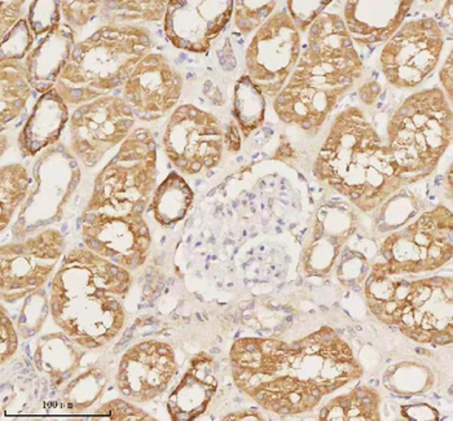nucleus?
Instances as JSON below:
<instances>
[{
	"label": "nucleus",
	"mask_w": 453,
	"mask_h": 421,
	"mask_svg": "<svg viewBox=\"0 0 453 421\" xmlns=\"http://www.w3.org/2000/svg\"><path fill=\"white\" fill-rule=\"evenodd\" d=\"M133 272L88 248L73 249L53 275L50 313L61 332L86 350L108 347L127 320Z\"/></svg>",
	"instance_id": "f257e3e1"
},
{
	"label": "nucleus",
	"mask_w": 453,
	"mask_h": 421,
	"mask_svg": "<svg viewBox=\"0 0 453 421\" xmlns=\"http://www.w3.org/2000/svg\"><path fill=\"white\" fill-rule=\"evenodd\" d=\"M363 69L342 17L321 13L310 27L295 72L273 100L276 116L315 135L338 100L362 80Z\"/></svg>",
	"instance_id": "f03ea898"
},
{
	"label": "nucleus",
	"mask_w": 453,
	"mask_h": 421,
	"mask_svg": "<svg viewBox=\"0 0 453 421\" xmlns=\"http://www.w3.org/2000/svg\"><path fill=\"white\" fill-rule=\"evenodd\" d=\"M314 171L319 181L365 213L379 207L404 184L388 145L357 106L335 117Z\"/></svg>",
	"instance_id": "7ed1b4c3"
},
{
	"label": "nucleus",
	"mask_w": 453,
	"mask_h": 421,
	"mask_svg": "<svg viewBox=\"0 0 453 421\" xmlns=\"http://www.w3.org/2000/svg\"><path fill=\"white\" fill-rule=\"evenodd\" d=\"M150 52L152 36L147 27H100L77 42L55 89L69 106L108 97L123 87Z\"/></svg>",
	"instance_id": "20e7f679"
},
{
	"label": "nucleus",
	"mask_w": 453,
	"mask_h": 421,
	"mask_svg": "<svg viewBox=\"0 0 453 421\" xmlns=\"http://www.w3.org/2000/svg\"><path fill=\"white\" fill-rule=\"evenodd\" d=\"M452 139V109L439 87L407 97L388 126V148L403 183L426 178Z\"/></svg>",
	"instance_id": "39448f33"
},
{
	"label": "nucleus",
	"mask_w": 453,
	"mask_h": 421,
	"mask_svg": "<svg viewBox=\"0 0 453 421\" xmlns=\"http://www.w3.org/2000/svg\"><path fill=\"white\" fill-rule=\"evenodd\" d=\"M157 183V144L148 129L138 128L95 178L85 210L145 212Z\"/></svg>",
	"instance_id": "423d86ee"
},
{
	"label": "nucleus",
	"mask_w": 453,
	"mask_h": 421,
	"mask_svg": "<svg viewBox=\"0 0 453 421\" xmlns=\"http://www.w3.org/2000/svg\"><path fill=\"white\" fill-rule=\"evenodd\" d=\"M452 213L438 207L425 213L407 229L388 236L381 254L391 271L418 275L446 265L453 253Z\"/></svg>",
	"instance_id": "0eeeda50"
},
{
	"label": "nucleus",
	"mask_w": 453,
	"mask_h": 421,
	"mask_svg": "<svg viewBox=\"0 0 453 421\" xmlns=\"http://www.w3.org/2000/svg\"><path fill=\"white\" fill-rule=\"evenodd\" d=\"M66 249L58 230L47 229L35 236L4 244L0 249V294L15 303L36 293L51 279Z\"/></svg>",
	"instance_id": "6e6552de"
},
{
	"label": "nucleus",
	"mask_w": 453,
	"mask_h": 421,
	"mask_svg": "<svg viewBox=\"0 0 453 421\" xmlns=\"http://www.w3.org/2000/svg\"><path fill=\"white\" fill-rule=\"evenodd\" d=\"M302 36L292 17L276 12L257 30L245 53L246 75L265 97H276L301 58Z\"/></svg>",
	"instance_id": "1a4fd4ad"
},
{
	"label": "nucleus",
	"mask_w": 453,
	"mask_h": 421,
	"mask_svg": "<svg viewBox=\"0 0 453 421\" xmlns=\"http://www.w3.org/2000/svg\"><path fill=\"white\" fill-rule=\"evenodd\" d=\"M135 122L131 106L117 95L75 106L69 120L70 150L85 167L95 168L130 136Z\"/></svg>",
	"instance_id": "9d476101"
},
{
	"label": "nucleus",
	"mask_w": 453,
	"mask_h": 421,
	"mask_svg": "<svg viewBox=\"0 0 453 421\" xmlns=\"http://www.w3.org/2000/svg\"><path fill=\"white\" fill-rule=\"evenodd\" d=\"M443 47V30L433 17L402 25L380 56L386 81L395 89H415L434 72Z\"/></svg>",
	"instance_id": "9b49d317"
},
{
	"label": "nucleus",
	"mask_w": 453,
	"mask_h": 421,
	"mask_svg": "<svg viewBox=\"0 0 453 421\" xmlns=\"http://www.w3.org/2000/svg\"><path fill=\"white\" fill-rule=\"evenodd\" d=\"M81 223L89 251L131 272L147 262L152 235L144 213L85 210Z\"/></svg>",
	"instance_id": "f8f14e48"
},
{
	"label": "nucleus",
	"mask_w": 453,
	"mask_h": 421,
	"mask_svg": "<svg viewBox=\"0 0 453 421\" xmlns=\"http://www.w3.org/2000/svg\"><path fill=\"white\" fill-rule=\"evenodd\" d=\"M223 144L219 120L192 104H184L173 112L164 134L166 156L187 175L217 168L222 160Z\"/></svg>",
	"instance_id": "ddd939ff"
},
{
	"label": "nucleus",
	"mask_w": 453,
	"mask_h": 421,
	"mask_svg": "<svg viewBox=\"0 0 453 421\" xmlns=\"http://www.w3.org/2000/svg\"><path fill=\"white\" fill-rule=\"evenodd\" d=\"M183 91V78L161 53L150 52L122 87V97L136 118L155 122L174 111Z\"/></svg>",
	"instance_id": "4468645a"
},
{
	"label": "nucleus",
	"mask_w": 453,
	"mask_h": 421,
	"mask_svg": "<svg viewBox=\"0 0 453 421\" xmlns=\"http://www.w3.org/2000/svg\"><path fill=\"white\" fill-rule=\"evenodd\" d=\"M178 372L170 345L148 339L127 350L119 361L116 383L125 400L147 403L159 397Z\"/></svg>",
	"instance_id": "2eb2a0df"
},
{
	"label": "nucleus",
	"mask_w": 453,
	"mask_h": 421,
	"mask_svg": "<svg viewBox=\"0 0 453 421\" xmlns=\"http://www.w3.org/2000/svg\"><path fill=\"white\" fill-rule=\"evenodd\" d=\"M232 0H169L164 30L175 49L206 53L234 16Z\"/></svg>",
	"instance_id": "dca6fc26"
},
{
	"label": "nucleus",
	"mask_w": 453,
	"mask_h": 421,
	"mask_svg": "<svg viewBox=\"0 0 453 421\" xmlns=\"http://www.w3.org/2000/svg\"><path fill=\"white\" fill-rule=\"evenodd\" d=\"M357 230V215L348 202H326L318 212L311 243L302 255V266L309 277H323L331 271L343 244Z\"/></svg>",
	"instance_id": "f3484780"
},
{
	"label": "nucleus",
	"mask_w": 453,
	"mask_h": 421,
	"mask_svg": "<svg viewBox=\"0 0 453 421\" xmlns=\"http://www.w3.org/2000/svg\"><path fill=\"white\" fill-rule=\"evenodd\" d=\"M413 0H352L346 2L343 21L359 46L386 43L398 32Z\"/></svg>",
	"instance_id": "a211bd4d"
},
{
	"label": "nucleus",
	"mask_w": 453,
	"mask_h": 421,
	"mask_svg": "<svg viewBox=\"0 0 453 421\" xmlns=\"http://www.w3.org/2000/svg\"><path fill=\"white\" fill-rule=\"evenodd\" d=\"M218 363L206 353L192 359L189 369L167 402L170 417L176 421L195 420L208 409L218 389Z\"/></svg>",
	"instance_id": "6ab92c4d"
},
{
	"label": "nucleus",
	"mask_w": 453,
	"mask_h": 421,
	"mask_svg": "<svg viewBox=\"0 0 453 421\" xmlns=\"http://www.w3.org/2000/svg\"><path fill=\"white\" fill-rule=\"evenodd\" d=\"M77 44V32L66 22L44 35L38 46L32 50L25 64L33 89L39 94L55 89L58 77L68 64Z\"/></svg>",
	"instance_id": "aec40b11"
},
{
	"label": "nucleus",
	"mask_w": 453,
	"mask_h": 421,
	"mask_svg": "<svg viewBox=\"0 0 453 421\" xmlns=\"http://www.w3.org/2000/svg\"><path fill=\"white\" fill-rule=\"evenodd\" d=\"M68 106L56 89L41 95L19 134L18 144L24 156L35 157L60 140L70 120Z\"/></svg>",
	"instance_id": "412c9836"
},
{
	"label": "nucleus",
	"mask_w": 453,
	"mask_h": 421,
	"mask_svg": "<svg viewBox=\"0 0 453 421\" xmlns=\"http://www.w3.org/2000/svg\"><path fill=\"white\" fill-rule=\"evenodd\" d=\"M86 349L64 332L41 337L36 344L35 363L56 387L65 386L77 376Z\"/></svg>",
	"instance_id": "4be33fe9"
},
{
	"label": "nucleus",
	"mask_w": 453,
	"mask_h": 421,
	"mask_svg": "<svg viewBox=\"0 0 453 421\" xmlns=\"http://www.w3.org/2000/svg\"><path fill=\"white\" fill-rule=\"evenodd\" d=\"M167 0H94V17L89 24L104 27H142L158 22L166 15ZM96 29V30H97Z\"/></svg>",
	"instance_id": "5701e85b"
},
{
	"label": "nucleus",
	"mask_w": 453,
	"mask_h": 421,
	"mask_svg": "<svg viewBox=\"0 0 453 421\" xmlns=\"http://www.w3.org/2000/svg\"><path fill=\"white\" fill-rule=\"evenodd\" d=\"M32 83L25 61H0V123L12 122L24 112Z\"/></svg>",
	"instance_id": "b1692460"
},
{
	"label": "nucleus",
	"mask_w": 453,
	"mask_h": 421,
	"mask_svg": "<svg viewBox=\"0 0 453 421\" xmlns=\"http://www.w3.org/2000/svg\"><path fill=\"white\" fill-rule=\"evenodd\" d=\"M195 193L183 176L173 171L153 193V217L162 227H172L186 217L191 209Z\"/></svg>",
	"instance_id": "393cba45"
},
{
	"label": "nucleus",
	"mask_w": 453,
	"mask_h": 421,
	"mask_svg": "<svg viewBox=\"0 0 453 421\" xmlns=\"http://www.w3.org/2000/svg\"><path fill=\"white\" fill-rule=\"evenodd\" d=\"M30 175L19 164L5 165L0 173V230L10 226L13 215L29 196Z\"/></svg>",
	"instance_id": "a878e982"
},
{
	"label": "nucleus",
	"mask_w": 453,
	"mask_h": 421,
	"mask_svg": "<svg viewBox=\"0 0 453 421\" xmlns=\"http://www.w3.org/2000/svg\"><path fill=\"white\" fill-rule=\"evenodd\" d=\"M265 111V95L258 87L254 86L248 75L240 78L234 87V112L240 130L245 137L250 136L262 125Z\"/></svg>",
	"instance_id": "bb28decb"
},
{
	"label": "nucleus",
	"mask_w": 453,
	"mask_h": 421,
	"mask_svg": "<svg viewBox=\"0 0 453 421\" xmlns=\"http://www.w3.org/2000/svg\"><path fill=\"white\" fill-rule=\"evenodd\" d=\"M108 384L103 367H91L69 381L63 392L64 404L70 409H86L100 400Z\"/></svg>",
	"instance_id": "cd10ccee"
},
{
	"label": "nucleus",
	"mask_w": 453,
	"mask_h": 421,
	"mask_svg": "<svg viewBox=\"0 0 453 421\" xmlns=\"http://www.w3.org/2000/svg\"><path fill=\"white\" fill-rule=\"evenodd\" d=\"M0 38H2L0 61H22L32 52L35 35L27 17V19L22 17L10 32Z\"/></svg>",
	"instance_id": "c85d7f7f"
},
{
	"label": "nucleus",
	"mask_w": 453,
	"mask_h": 421,
	"mask_svg": "<svg viewBox=\"0 0 453 421\" xmlns=\"http://www.w3.org/2000/svg\"><path fill=\"white\" fill-rule=\"evenodd\" d=\"M234 25L242 35L248 36L257 32L270 19L278 2H234Z\"/></svg>",
	"instance_id": "c756f323"
},
{
	"label": "nucleus",
	"mask_w": 453,
	"mask_h": 421,
	"mask_svg": "<svg viewBox=\"0 0 453 421\" xmlns=\"http://www.w3.org/2000/svg\"><path fill=\"white\" fill-rule=\"evenodd\" d=\"M27 19L35 35L43 38L61 24L60 2L29 3Z\"/></svg>",
	"instance_id": "7c9ffc66"
},
{
	"label": "nucleus",
	"mask_w": 453,
	"mask_h": 421,
	"mask_svg": "<svg viewBox=\"0 0 453 421\" xmlns=\"http://www.w3.org/2000/svg\"><path fill=\"white\" fill-rule=\"evenodd\" d=\"M95 417H109V420L116 421H153L148 412L135 406L131 401L125 398L109 401L94 412Z\"/></svg>",
	"instance_id": "2f4dec72"
},
{
	"label": "nucleus",
	"mask_w": 453,
	"mask_h": 421,
	"mask_svg": "<svg viewBox=\"0 0 453 421\" xmlns=\"http://www.w3.org/2000/svg\"><path fill=\"white\" fill-rule=\"evenodd\" d=\"M332 2H288L289 16L292 17L299 33L309 32L310 27Z\"/></svg>",
	"instance_id": "473e14b6"
},
{
	"label": "nucleus",
	"mask_w": 453,
	"mask_h": 421,
	"mask_svg": "<svg viewBox=\"0 0 453 421\" xmlns=\"http://www.w3.org/2000/svg\"><path fill=\"white\" fill-rule=\"evenodd\" d=\"M0 359L2 366H4L19 349V333L13 325L12 320L5 310V306L0 308Z\"/></svg>",
	"instance_id": "72a5a7b5"
},
{
	"label": "nucleus",
	"mask_w": 453,
	"mask_h": 421,
	"mask_svg": "<svg viewBox=\"0 0 453 421\" xmlns=\"http://www.w3.org/2000/svg\"><path fill=\"white\" fill-rule=\"evenodd\" d=\"M27 2H0V36L10 32L22 19Z\"/></svg>",
	"instance_id": "f704fd0d"
},
{
	"label": "nucleus",
	"mask_w": 453,
	"mask_h": 421,
	"mask_svg": "<svg viewBox=\"0 0 453 421\" xmlns=\"http://www.w3.org/2000/svg\"><path fill=\"white\" fill-rule=\"evenodd\" d=\"M239 129L236 122L229 123L228 130L225 135V143L229 152H239L242 148Z\"/></svg>",
	"instance_id": "c9c22d12"
},
{
	"label": "nucleus",
	"mask_w": 453,
	"mask_h": 421,
	"mask_svg": "<svg viewBox=\"0 0 453 421\" xmlns=\"http://www.w3.org/2000/svg\"><path fill=\"white\" fill-rule=\"evenodd\" d=\"M441 81L444 87V95L447 100L451 103L452 100V55L449 56L443 69L441 72Z\"/></svg>",
	"instance_id": "e433bc0d"
},
{
	"label": "nucleus",
	"mask_w": 453,
	"mask_h": 421,
	"mask_svg": "<svg viewBox=\"0 0 453 421\" xmlns=\"http://www.w3.org/2000/svg\"><path fill=\"white\" fill-rule=\"evenodd\" d=\"M380 91H381V89H380L379 83H366L360 89V99L365 101L366 105H372L379 97Z\"/></svg>",
	"instance_id": "4c0bfd02"
},
{
	"label": "nucleus",
	"mask_w": 453,
	"mask_h": 421,
	"mask_svg": "<svg viewBox=\"0 0 453 421\" xmlns=\"http://www.w3.org/2000/svg\"><path fill=\"white\" fill-rule=\"evenodd\" d=\"M223 420H263L259 414L253 411L240 412V414L226 415Z\"/></svg>",
	"instance_id": "58836bf2"
},
{
	"label": "nucleus",
	"mask_w": 453,
	"mask_h": 421,
	"mask_svg": "<svg viewBox=\"0 0 453 421\" xmlns=\"http://www.w3.org/2000/svg\"><path fill=\"white\" fill-rule=\"evenodd\" d=\"M433 344L434 345H449L452 342V335H446V332L443 335H434L432 339Z\"/></svg>",
	"instance_id": "ea45409f"
},
{
	"label": "nucleus",
	"mask_w": 453,
	"mask_h": 421,
	"mask_svg": "<svg viewBox=\"0 0 453 421\" xmlns=\"http://www.w3.org/2000/svg\"><path fill=\"white\" fill-rule=\"evenodd\" d=\"M329 414V409L328 407H326V409H321L320 415H319V417H320L321 420H326V417H328Z\"/></svg>",
	"instance_id": "a19ab883"
},
{
	"label": "nucleus",
	"mask_w": 453,
	"mask_h": 421,
	"mask_svg": "<svg viewBox=\"0 0 453 421\" xmlns=\"http://www.w3.org/2000/svg\"><path fill=\"white\" fill-rule=\"evenodd\" d=\"M416 352L418 354H429V352H426V350L422 349V347H416Z\"/></svg>",
	"instance_id": "79ce46f5"
},
{
	"label": "nucleus",
	"mask_w": 453,
	"mask_h": 421,
	"mask_svg": "<svg viewBox=\"0 0 453 421\" xmlns=\"http://www.w3.org/2000/svg\"><path fill=\"white\" fill-rule=\"evenodd\" d=\"M369 384H371V386H379V381H377V380H371V381H369Z\"/></svg>",
	"instance_id": "37998d69"
}]
</instances>
